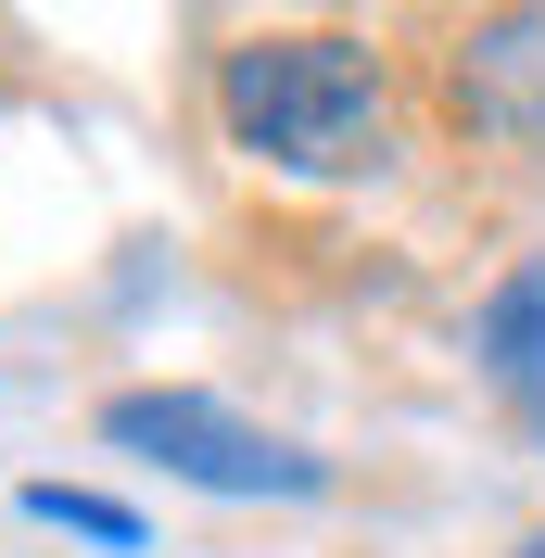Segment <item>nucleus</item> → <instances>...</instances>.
I'll use <instances>...</instances> for the list:
<instances>
[{
	"mask_svg": "<svg viewBox=\"0 0 545 558\" xmlns=\"http://www.w3.org/2000/svg\"><path fill=\"white\" fill-rule=\"evenodd\" d=\"M216 102H229L241 153L292 178H342L380 153V64L355 38H254V51H229Z\"/></svg>",
	"mask_w": 545,
	"mask_h": 558,
	"instance_id": "nucleus-1",
	"label": "nucleus"
},
{
	"mask_svg": "<svg viewBox=\"0 0 545 558\" xmlns=\"http://www.w3.org/2000/svg\"><path fill=\"white\" fill-rule=\"evenodd\" d=\"M102 432L140 445V457H166L178 483H204V495H317V457L254 432V418H229L216 393H114Z\"/></svg>",
	"mask_w": 545,
	"mask_h": 558,
	"instance_id": "nucleus-2",
	"label": "nucleus"
},
{
	"mask_svg": "<svg viewBox=\"0 0 545 558\" xmlns=\"http://www.w3.org/2000/svg\"><path fill=\"white\" fill-rule=\"evenodd\" d=\"M482 368H495V393L545 432V267H520L508 292L482 305Z\"/></svg>",
	"mask_w": 545,
	"mask_h": 558,
	"instance_id": "nucleus-3",
	"label": "nucleus"
},
{
	"mask_svg": "<svg viewBox=\"0 0 545 558\" xmlns=\"http://www.w3.org/2000/svg\"><path fill=\"white\" fill-rule=\"evenodd\" d=\"M26 508H38V521H64V533H102V546H140V521H128V508H102V495H64V483H38Z\"/></svg>",
	"mask_w": 545,
	"mask_h": 558,
	"instance_id": "nucleus-4",
	"label": "nucleus"
},
{
	"mask_svg": "<svg viewBox=\"0 0 545 558\" xmlns=\"http://www.w3.org/2000/svg\"><path fill=\"white\" fill-rule=\"evenodd\" d=\"M533 558H545V533H533Z\"/></svg>",
	"mask_w": 545,
	"mask_h": 558,
	"instance_id": "nucleus-5",
	"label": "nucleus"
}]
</instances>
